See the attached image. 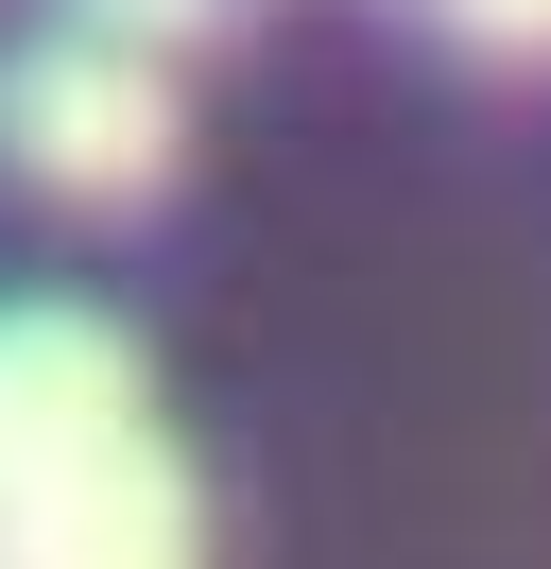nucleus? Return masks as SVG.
Instances as JSON below:
<instances>
[{
    "mask_svg": "<svg viewBox=\"0 0 551 569\" xmlns=\"http://www.w3.org/2000/svg\"><path fill=\"white\" fill-rule=\"evenodd\" d=\"M0 552L18 569L190 552V466H172L138 346L103 311H0Z\"/></svg>",
    "mask_w": 551,
    "mask_h": 569,
    "instance_id": "f257e3e1",
    "label": "nucleus"
},
{
    "mask_svg": "<svg viewBox=\"0 0 551 569\" xmlns=\"http://www.w3.org/2000/svg\"><path fill=\"white\" fill-rule=\"evenodd\" d=\"M172 156H190V104H172L156 36L69 18V36L0 52V173L18 190H52V208H138V190H172Z\"/></svg>",
    "mask_w": 551,
    "mask_h": 569,
    "instance_id": "f03ea898",
    "label": "nucleus"
},
{
    "mask_svg": "<svg viewBox=\"0 0 551 569\" xmlns=\"http://www.w3.org/2000/svg\"><path fill=\"white\" fill-rule=\"evenodd\" d=\"M69 18H103V36H156V52H190V36H224V0H69Z\"/></svg>",
    "mask_w": 551,
    "mask_h": 569,
    "instance_id": "7ed1b4c3",
    "label": "nucleus"
},
{
    "mask_svg": "<svg viewBox=\"0 0 551 569\" xmlns=\"http://www.w3.org/2000/svg\"><path fill=\"white\" fill-rule=\"evenodd\" d=\"M448 36H482V52H551V0H448Z\"/></svg>",
    "mask_w": 551,
    "mask_h": 569,
    "instance_id": "20e7f679",
    "label": "nucleus"
}]
</instances>
